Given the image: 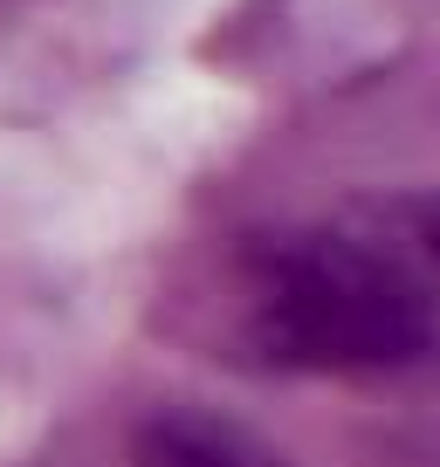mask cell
<instances>
[{"label":"cell","mask_w":440,"mask_h":467,"mask_svg":"<svg viewBox=\"0 0 440 467\" xmlns=\"http://www.w3.org/2000/svg\"><path fill=\"white\" fill-rule=\"evenodd\" d=\"M262 344L303 371H413L440 358V296L351 227L282 241L262 262Z\"/></svg>","instance_id":"1"},{"label":"cell","mask_w":440,"mask_h":467,"mask_svg":"<svg viewBox=\"0 0 440 467\" xmlns=\"http://www.w3.org/2000/svg\"><path fill=\"white\" fill-rule=\"evenodd\" d=\"M131 467H289V453L220 412L165 406L131 433Z\"/></svg>","instance_id":"2"},{"label":"cell","mask_w":440,"mask_h":467,"mask_svg":"<svg viewBox=\"0 0 440 467\" xmlns=\"http://www.w3.org/2000/svg\"><path fill=\"white\" fill-rule=\"evenodd\" d=\"M358 241L399 262L413 282L440 296V192H385V200H365L351 220Z\"/></svg>","instance_id":"3"}]
</instances>
